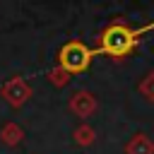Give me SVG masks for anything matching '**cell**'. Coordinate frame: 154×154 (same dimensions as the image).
<instances>
[{
    "instance_id": "1",
    "label": "cell",
    "mask_w": 154,
    "mask_h": 154,
    "mask_svg": "<svg viewBox=\"0 0 154 154\" xmlns=\"http://www.w3.org/2000/svg\"><path fill=\"white\" fill-rule=\"evenodd\" d=\"M149 29H154V24H147V26H140V29H130L125 24H111L101 34V46L94 48V55H99V53H106V55H113V58L128 55L137 46V38Z\"/></svg>"
},
{
    "instance_id": "2",
    "label": "cell",
    "mask_w": 154,
    "mask_h": 154,
    "mask_svg": "<svg viewBox=\"0 0 154 154\" xmlns=\"http://www.w3.org/2000/svg\"><path fill=\"white\" fill-rule=\"evenodd\" d=\"M91 58H94V48H87V46L79 43V41L65 43V46L60 48V55H58L60 67H63L65 72H82V70H87V65H89Z\"/></svg>"
}]
</instances>
